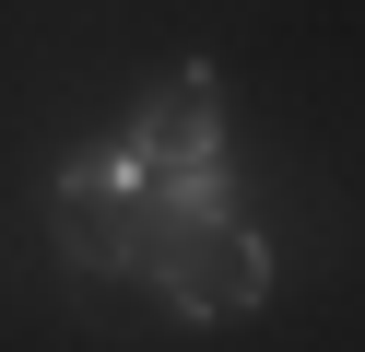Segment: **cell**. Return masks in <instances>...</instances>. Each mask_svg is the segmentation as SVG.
<instances>
[{
    "mask_svg": "<svg viewBox=\"0 0 365 352\" xmlns=\"http://www.w3.org/2000/svg\"><path fill=\"white\" fill-rule=\"evenodd\" d=\"M106 153L130 164V188H142L165 223L177 211H224V82L212 70H165Z\"/></svg>",
    "mask_w": 365,
    "mask_h": 352,
    "instance_id": "obj_1",
    "label": "cell"
},
{
    "mask_svg": "<svg viewBox=\"0 0 365 352\" xmlns=\"http://www.w3.org/2000/svg\"><path fill=\"white\" fill-rule=\"evenodd\" d=\"M142 282L177 305V317H247V305L271 294V247L236 223V211H177V223L153 235Z\"/></svg>",
    "mask_w": 365,
    "mask_h": 352,
    "instance_id": "obj_2",
    "label": "cell"
},
{
    "mask_svg": "<svg viewBox=\"0 0 365 352\" xmlns=\"http://www.w3.org/2000/svg\"><path fill=\"white\" fill-rule=\"evenodd\" d=\"M48 211H59V247H71L83 270H118V282H142L153 235H165V211L130 188V164H118V153H95V164H59Z\"/></svg>",
    "mask_w": 365,
    "mask_h": 352,
    "instance_id": "obj_3",
    "label": "cell"
}]
</instances>
